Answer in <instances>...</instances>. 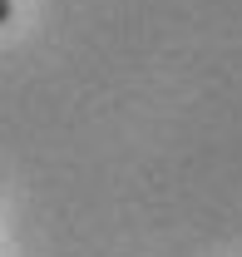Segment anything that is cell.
<instances>
[{"label": "cell", "instance_id": "obj_1", "mask_svg": "<svg viewBox=\"0 0 242 257\" xmlns=\"http://www.w3.org/2000/svg\"><path fill=\"white\" fill-rule=\"evenodd\" d=\"M10 15H15V5H10V0H0V25H10Z\"/></svg>", "mask_w": 242, "mask_h": 257}]
</instances>
